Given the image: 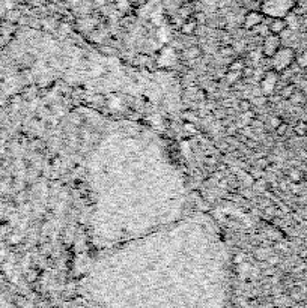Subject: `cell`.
Instances as JSON below:
<instances>
[{
	"label": "cell",
	"mask_w": 307,
	"mask_h": 308,
	"mask_svg": "<svg viewBox=\"0 0 307 308\" xmlns=\"http://www.w3.org/2000/svg\"><path fill=\"white\" fill-rule=\"evenodd\" d=\"M226 266L211 257L111 260L89 275L95 308H226Z\"/></svg>",
	"instance_id": "6da1fadb"
},
{
	"label": "cell",
	"mask_w": 307,
	"mask_h": 308,
	"mask_svg": "<svg viewBox=\"0 0 307 308\" xmlns=\"http://www.w3.org/2000/svg\"><path fill=\"white\" fill-rule=\"evenodd\" d=\"M294 0H262L261 12L265 17L271 18H285L286 15L294 9Z\"/></svg>",
	"instance_id": "7a4b0ae2"
},
{
	"label": "cell",
	"mask_w": 307,
	"mask_h": 308,
	"mask_svg": "<svg viewBox=\"0 0 307 308\" xmlns=\"http://www.w3.org/2000/svg\"><path fill=\"white\" fill-rule=\"evenodd\" d=\"M295 57L297 54L292 47H283L271 57V68L277 72H283L295 62Z\"/></svg>",
	"instance_id": "3957f363"
},
{
	"label": "cell",
	"mask_w": 307,
	"mask_h": 308,
	"mask_svg": "<svg viewBox=\"0 0 307 308\" xmlns=\"http://www.w3.org/2000/svg\"><path fill=\"white\" fill-rule=\"evenodd\" d=\"M282 48V39L279 35H273L270 33L268 36H265L263 39V45H262V54L263 57H268L271 59L279 50Z\"/></svg>",
	"instance_id": "277c9868"
},
{
	"label": "cell",
	"mask_w": 307,
	"mask_h": 308,
	"mask_svg": "<svg viewBox=\"0 0 307 308\" xmlns=\"http://www.w3.org/2000/svg\"><path fill=\"white\" fill-rule=\"evenodd\" d=\"M263 18H265V15H263L261 11H250V12H247L245 17H244V27L248 29V30H252V29L256 27L258 24L263 23Z\"/></svg>",
	"instance_id": "5b68a950"
},
{
	"label": "cell",
	"mask_w": 307,
	"mask_h": 308,
	"mask_svg": "<svg viewBox=\"0 0 307 308\" xmlns=\"http://www.w3.org/2000/svg\"><path fill=\"white\" fill-rule=\"evenodd\" d=\"M268 29H270V33L280 35L282 32H285L287 29V23H286L285 18H271L268 23Z\"/></svg>",
	"instance_id": "8992f818"
},
{
	"label": "cell",
	"mask_w": 307,
	"mask_h": 308,
	"mask_svg": "<svg viewBox=\"0 0 307 308\" xmlns=\"http://www.w3.org/2000/svg\"><path fill=\"white\" fill-rule=\"evenodd\" d=\"M0 308H22L18 304H15V301L0 289Z\"/></svg>",
	"instance_id": "52a82bcc"
},
{
	"label": "cell",
	"mask_w": 307,
	"mask_h": 308,
	"mask_svg": "<svg viewBox=\"0 0 307 308\" xmlns=\"http://www.w3.org/2000/svg\"><path fill=\"white\" fill-rule=\"evenodd\" d=\"M196 29H198V22L196 20H185V22L182 23V26H181V32L184 33V35H191V33H195L196 32Z\"/></svg>",
	"instance_id": "ba28073f"
},
{
	"label": "cell",
	"mask_w": 307,
	"mask_h": 308,
	"mask_svg": "<svg viewBox=\"0 0 307 308\" xmlns=\"http://www.w3.org/2000/svg\"><path fill=\"white\" fill-rule=\"evenodd\" d=\"M289 101H291L292 104H295V106L304 104V102H306V95H304L301 90H295V92L292 93V96L289 98Z\"/></svg>",
	"instance_id": "9c48e42d"
},
{
	"label": "cell",
	"mask_w": 307,
	"mask_h": 308,
	"mask_svg": "<svg viewBox=\"0 0 307 308\" xmlns=\"http://www.w3.org/2000/svg\"><path fill=\"white\" fill-rule=\"evenodd\" d=\"M295 90H297V86H295L294 83H286L285 86H283V89L280 90V96H282L283 99H289Z\"/></svg>",
	"instance_id": "30bf717a"
},
{
	"label": "cell",
	"mask_w": 307,
	"mask_h": 308,
	"mask_svg": "<svg viewBox=\"0 0 307 308\" xmlns=\"http://www.w3.org/2000/svg\"><path fill=\"white\" fill-rule=\"evenodd\" d=\"M294 132L298 135V137H306L307 135V122L304 120H298L294 127Z\"/></svg>",
	"instance_id": "8fae6325"
},
{
	"label": "cell",
	"mask_w": 307,
	"mask_h": 308,
	"mask_svg": "<svg viewBox=\"0 0 307 308\" xmlns=\"http://www.w3.org/2000/svg\"><path fill=\"white\" fill-rule=\"evenodd\" d=\"M287 176H289V179H291L294 183H300V182L303 180L304 175H303V172H301V170H298V169H292V170H289Z\"/></svg>",
	"instance_id": "7c38bea8"
},
{
	"label": "cell",
	"mask_w": 307,
	"mask_h": 308,
	"mask_svg": "<svg viewBox=\"0 0 307 308\" xmlns=\"http://www.w3.org/2000/svg\"><path fill=\"white\" fill-rule=\"evenodd\" d=\"M242 77V72L240 71H227V74L224 75V80L227 81V83H231V85H234L237 80H240Z\"/></svg>",
	"instance_id": "4fadbf2b"
},
{
	"label": "cell",
	"mask_w": 307,
	"mask_h": 308,
	"mask_svg": "<svg viewBox=\"0 0 307 308\" xmlns=\"http://www.w3.org/2000/svg\"><path fill=\"white\" fill-rule=\"evenodd\" d=\"M245 60L244 59H234L229 65V71H240L242 72V69L245 68Z\"/></svg>",
	"instance_id": "5bb4252c"
},
{
	"label": "cell",
	"mask_w": 307,
	"mask_h": 308,
	"mask_svg": "<svg viewBox=\"0 0 307 308\" xmlns=\"http://www.w3.org/2000/svg\"><path fill=\"white\" fill-rule=\"evenodd\" d=\"M185 56L188 59H198V57H200V50L198 47H190L188 50H185Z\"/></svg>",
	"instance_id": "9a60e30c"
},
{
	"label": "cell",
	"mask_w": 307,
	"mask_h": 308,
	"mask_svg": "<svg viewBox=\"0 0 307 308\" xmlns=\"http://www.w3.org/2000/svg\"><path fill=\"white\" fill-rule=\"evenodd\" d=\"M238 109L241 110V113L252 110V102H250L248 99H241V101L238 102Z\"/></svg>",
	"instance_id": "2e32d148"
},
{
	"label": "cell",
	"mask_w": 307,
	"mask_h": 308,
	"mask_svg": "<svg viewBox=\"0 0 307 308\" xmlns=\"http://www.w3.org/2000/svg\"><path fill=\"white\" fill-rule=\"evenodd\" d=\"M268 166H270V159L266 158V156H262V158H259L258 161H256V167H259V169H268Z\"/></svg>",
	"instance_id": "e0dca14e"
},
{
	"label": "cell",
	"mask_w": 307,
	"mask_h": 308,
	"mask_svg": "<svg viewBox=\"0 0 307 308\" xmlns=\"http://www.w3.org/2000/svg\"><path fill=\"white\" fill-rule=\"evenodd\" d=\"M262 169H259V167H256V166H255V169H252V170H250V177H253V179H256V180H258V179H261V177H262Z\"/></svg>",
	"instance_id": "ac0fdd59"
},
{
	"label": "cell",
	"mask_w": 307,
	"mask_h": 308,
	"mask_svg": "<svg viewBox=\"0 0 307 308\" xmlns=\"http://www.w3.org/2000/svg\"><path fill=\"white\" fill-rule=\"evenodd\" d=\"M282 124V119L280 117H277V116H273V117H270V125L276 130L279 125Z\"/></svg>",
	"instance_id": "d6986e66"
},
{
	"label": "cell",
	"mask_w": 307,
	"mask_h": 308,
	"mask_svg": "<svg viewBox=\"0 0 307 308\" xmlns=\"http://www.w3.org/2000/svg\"><path fill=\"white\" fill-rule=\"evenodd\" d=\"M286 131H287V125H286L285 122H282L277 128H276V132H277V135H285Z\"/></svg>",
	"instance_id": "ffe728a7"
},
{
	"label": "cell",
	"mask_w": 307,
	"mask_h": 308,
	"mask_svg": "<svg viewBox=\"0 0 307 308\" xmlns=\"http://www.w3.org/2000/svg\"><path fill=\"white\" fill-rule=\"evenodd\" d=\"M184 117H185L187 120L195 122V120H196V113H195V111H185V113H184Z\"/></svg>",
	"instance_id": "44dd1931"
},
{
	"label": "cell",
	"mask_w": 307,
	"mask_h": 308,
	"mask_svg": "<svg viewBox=\"0 0 307 308\" xmlns=\"http://www.w3.org/2000/svg\"><path fill=\"white\" fill-rule=\"evenodd\" d=\"M59 308H95L93 305H86V304H72V305H64V307H59Z\"/></svg>",
	"instance_id": "7402d4cb"
},
{
	"label": "cell",
	"mask_w": 307,
	"mask_h": 308,
	"mask_svg": "<svg viewBox=\"0 0 307 308\" xmlns=\"http://www.w3.org/2000/svg\"><path fill=\"white\" fill-rule=\"evenodd\" d=\"M263 214H266V215H276V208L274 206H266L263 209Z\"/></svg>",
	"instance_id": "603a6c76"
},
{
	"label": "cell",
	"mask_w": 307,
	"mask_h": 308,
	"mask_svg": "<svg viewBox=\"0 0 307 308\" xmlns=\"http://www.w3.org/2000/svg\"><path fill=\"white\" fill-rule=\"evenodd\" d=\"M214 117H216V119H223V117H226V111L216 110L214 111Z\"/></svg>",
	"instance_id": "cb8c5ba5"
},
{
	"label": "cell",
	"mask_w": 307,
	"mask_h": 308,
	"mask_svg": "<svg viewBox=\"0 0 307 308\" xmlns=\"http://www.w3.org/2000/svg\"><path fill=\"white\" fill-rule=\"evenodd\" d=\"M235 131H237V127H235V125H231V127L227 128V132H229V134H235Z\"/></svg>",
	"instance_id": "d4e9b609"
},
{
	"label": "cell",
	"mask_w": 307,
	"mask_h": 308,
	"mask_svg": "<svg viewBox=\"0 0 307 308\" xmlns=\"http://www.w3.org/2000/svg\"><path fill=\"white\" fill-rule=\"evenodd\" d=\"M301 92H303V93L306 95V98H307V85H306V86H304V88L301 89Z\"/></svg>",
	"instance_id": "484cf974"
},
{
	"label": "cell",
	"mask_w": 307,
	"mask_h": 308,
	"mask_svg": "<svg viewBox=\"0 0 307 308\" xmlns=\"http://www.w3.org/2000/svg\"><path fill=\"white\" fill-rule=\"evenodd\" d=\"M303 179H304V182H306V185H307V173L304 175V177H303Z\"/></svg>",
	"instance_id": "4316f807"
}]
</instances>
